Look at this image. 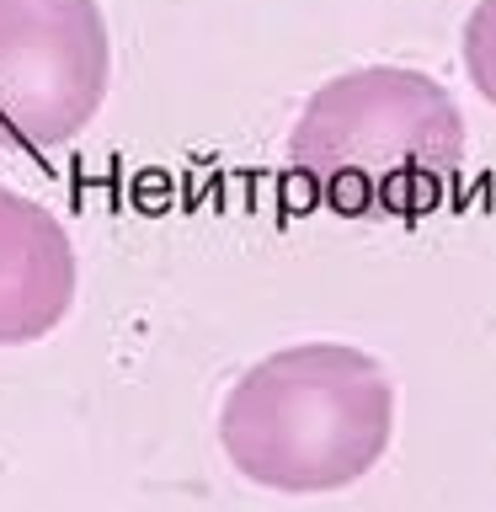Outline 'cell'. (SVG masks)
Instances as JSON below:
<instances>
[{
	"mask_svg": "<svg viewBox=\"0 0 496 512\" xmlns=\"http://www.w3.org/2000/svg\"><path fill=\"white\" fill-rule=\"evenodd\" d=\"M459 59H464L470 86L496 107V0H475L470 6L464 32H459Z\"/></svg>",
	"mask_w": 496,
	"mask_h": 512,
	"instance_id": "cell-5",
	"label": "cell"
},
{
	"mask_svg": "<svg viewBox=\"0 0 496 512\" xmlns=\"http://www.w3.org/2000/svg\"><path fill=\"white\" fill-rule=\"evenodd\" d=\"M288 171L347 219H422L464 171V112L427 70L358 64L294 118Z\"/></svg>",
	"mask_w": 496,
	"mask_h": 512,
	"instance_id": "cell-1",
	"label": "cell"
},
{
	"mask_svg": "<svg viewBox=\"0 0 496 512\" xmlns=\"http://www.w3.org/2000/svg\"><path fill=\"white\" fill-rule=\"evenodd\" d=\"M395 432V384L347 342L267 352L219 406V448L262 491L326 496L374 470Z\"/></svg>",
	"mask_w": 496,
	"mask_h": 512,
	"instance_id": "cell-2",
	"label": "cell"
},
{
	"mask_svg": "<svg viewBox=\"0 0 496 512\" xmlns=\"http://www.w3.org/2000/svg\"><path fill=\"white\" fill-rule=\"evenodd\" d=\"M80 288L70 230L38 198L0 187V347H27L59 331Z\"/></svg>",
	"mask_w": 496,
	"mask_h": 512,
	"instance_id": "cell-4",
	"label": "cell"
},
{
	"mask_svg": "<svg viewBox=\"0 0 496 512\" xmlns=\"http://www.w3.org/2000/svg\"><path fill=\"white\" fill-rule=\"evenodd\" d=\"M107 80L102 0H0V150L75 144L102 112Z\"/></svg>",
	"mask_w": 496,
	"mask_h": 512,
	"instance_id": "cell-3",
	"label": "cell"
}]
</instances>
